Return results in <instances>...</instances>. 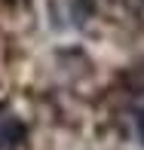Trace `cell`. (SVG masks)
Listing matches in <instances>:
<instances>
[{"instance_id":"obj_1","label":"cell","mask_w":144,"mask_h":150,"mask_svg":"<svg viewBox=\"0 0 144 150\" xmlns=\"http://www.w3.org/2000/svg\"><path fill=\"white\" fill-rule=\"evenodd\" d=\"M22 138H25V126L18 120H0V150H9V147H16V144H22Z\"/></svg>"},{"instance_id":"obj_2","label":"cell","mask_w":144,"mask_h":150,"mask_svg":"<svg viewBox=\"0 0 144 150\" xmlns=\"http://www.w3.org/2000/svg\"><path fill=\"white\" fill-rule=\"evenodd\" d=\"M138 135H141V141H144V110H138Z\"/></svg>"}]
</instances>
